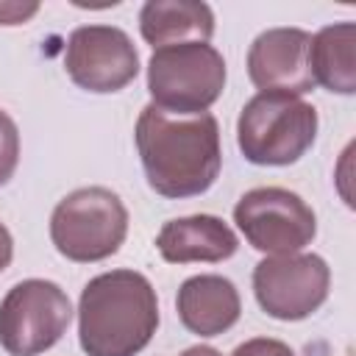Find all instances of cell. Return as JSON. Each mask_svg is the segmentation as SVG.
I'll list each match as a JSON object with an SVG mask.
<instances>
[{
    "mask_svg": "<svg viewBox=\"0 0 356 356\" xmlns=\"http://www.w3.org/2000/svg\"><path fill=\"white\" fill-rule=\"evenodd\" d=\"M231 356H295V350L281 339L256 337V339H248L239 348H234Z\"/></svg>",
    "mask_w": 356,
    "mask_h": 356,
    "instance_id": "cell-16",
    "label": "cell"
},
{
    "mask_svg": "<svg viewBox=\"0 0 356 356\" xmlns=\"http://www.w3.org/2000/svg\"><path fill=\"white\" fill-rule=\"evenodd\" d=\"M317 136V111L312 103L281 95L259 92L245 103L236 122V142L250 164L286 167L295 164Z\"/></svg>",
    "mask_w": 356,
    "mask_h": 356,
    "instance_id": "cell-3",
    "label": "cell"
},
{
    "mask_svg": "<svg viewBox=\"0 0 356 356\" xmlns=\"http://www.w3.org/2000/svg\"><path fill=\"white\" fill-rule=\"evenodd\" d=\"M67 75L86 92H120L139 72V56L131 36L114 25H83L70 33Z\"/></svg>",
    "mask_w": 356,
    "mask_h": 356,
    "instance_id": "cell-9",
    "label": "cell"
},
{
    "mask_svg": "<svg viewBox=\"0 0 356 356\" xmlns=\"http://www.w3.org/2000/svg\"><path fill=\"white\" fill-rule=\"evenodd\" d=\"M11 256H14V242H11V234H8V228L0 222V273L8 267Z\"/></svg>",
    "mask_w": 356,
    "mask_h": 356,
    "instance_id": "cell-18",
    "label": "cell"
},
{
    "mask_svg": "<svg viewBox=\"0 0 356 356\" xmlns=\"http://www.w3.org/2000/svg\"><path fill=\"white\" fill-rule=\"evenodd\" d=\"M331 286L328 264L314 253L273 256L256 264L253 292L259 306L275 320H303L317 312Z\"/></svg>",
    "mask_w": 356,
    "mask_h": 356,
    "instance_id": "cell-8",
    "label": "cell"
},
{
    "mask_svg": "<svg viewBox=\"0 0 356 356\" xmlns=\"http://www.w3.org/2000/svg\"><path fill=\"white\" fill-rule=\"evenodd\" d=\"M234 222L256 250L273 256L298 253L317 234L312 206L300 195L281 186H259L245 192L234 206Z\"/></svg>",
    "mask_w": 356,
    "mask_h": 356,
    "instance_id": "cell-7",
    "label": "cell"
},
{
    "mask_svg": "<svg viewBox=\"0 0 356 356\" xmlns=\"http://www.w3.org/2000/svg\"><path fill=\"white\" fill-rule=\"evenodd\" d=\"M128 234V209L106 186L70 192L50 217V239L70 261H100L120 250Z\"/></svg>",
    "mask_w": 356,
    "mask_h": 356,
    "instance_id": "cell-4",
    "label": "cell"
},
{
    "mask_svg": "<svg viewBox=\"0 0 356 356\" xmlns=\"http://www.w3.org/2000/svg\"><path fill=\"white\" fill-rule=\"evenodd\" d=\"M181 356H220L214 348H209V345H195V348H186Z\"/></svg>",
    "mask_w": 356,
    "mask_h": 356,
    "instance_id": "cell-19",
    "label": "cell"
},
{
    "mask_svg": "<svg viewBox=\"0 0 356 356\" xmlns=\"http://www.w3.org/2000/svg\"><path fill=\"white\" fill-rule=\"evenodd\" d=\"M353 44H356V28H353V22L328 25L317 36H312L309 64H312L314 83H323L328 92L353 95L356 92Z\"/></svg>",
    "mask_w": 356,
    "mask_h": 356,
    "instance_id": "cell-14",
    "label": "cell"
},
{
    "mask_svg": "<svg viewBox=\"0 0 356 356\" xmlns=\"http://www.w3.org/2000/svg\"><path fill=\"white\" fill-rule=\"evenodd\" d=\"M156 325V289L142 273L111 270L81 292L78 337L86 356H136L153 339Z\"/></svg>",
    "mask_w": 356,
    "mask_h": 356,
    "instance_id": "cell-2",
    "label": "cell"
},
{
    "mask_svg": "<svg viewBox=\"0 0 356 356\" xmlns=\"http://www.w3.org/2000/svg\"><path fill=\"white\" fill-rule=\"evenodd\" d=\"M72 320L67 292L44 278H28L0 303V345L11 356H36L53 348Z\"/></svg>",
    "mask_w": 356,
    "mask_h": 356,
    "instance_id": "cell-6",
    "label": "cell"
},
{
    "mask_svg": "<svg viewBox=\"0 0 356 356\" xmlns=\"http://www.w3.org/2000/svg\"><path fill=\"white\" fill-rule=\"evenodd\" d=\"M142 39L153 47L209 42L214 33V14L195 0H153L139 11Z\"/></svg>",
    "mask_w": 356,
    "mask_h": 356,
    "instance_id": "cell-13",
    "label": "cell"
},
{
    "mask_svg": "<svg viewBox=\"0 0 356 356\" xmlns=\"http://www.w3.org/2000/svg\"><path fill=\"white\" fill-rule=\"evenodd\" d=\"M136 150L147 184L164 197H192L206 192L222 164L220 125L209 111L170 114L145 106L136 120Z\"/></svg>",
    "mask_w": 356,
    "mask_h": 356,
    "instance_id": "cell-1",
    "label": "cell"
},
{
    "mask_svg": "<svg viewBox=\"0 0 356 356\" xmlns=\"http://www.w3.org/2000/svg\"><path fill=\"white\" fill-rule=\"evenodd\" d=\"M225 89V61L209 42L156 47L147 64L153 106L170 114H200Z\"/></svg>",
    "mask_w": 356,
    "mask_h": 356,
    "instance_id": "cell-5",
    "label": "cell"
},
{
    "mask_svg": "<svg viewBox=\"0 0 356 356\" xmlns=\"http://www.w3.org/2000/svg\"><path fill=\"white\" fill-rule=\"evenodd\" d=\"M236 234L228 222L214 214H192L178 217L161 225L156 236V248L170 264L189 261H222L236 253Z\"/></svg>",
    "mask_w": 356,
    "mask_h": 356,
    "instance_id": "cell-11",
    "label": "cell"
},
{
    "mask_svg": "<svg viewBox=\"0 0 356 356\" xmlns=\"http://www.w3.org/2000/svg\"><path fill=\"white\" fill-rule=\"evenodd\" d=\"M178 317L200 337H217L228 331L242 312L236 286L222 275H192L178 289Z\"/></svg>",
    "mask_w": 356,
    "mask_h": 356,
    "instance_id": "cell-12",
    "label": "cell"
},
{
    "mask_svg": "<svg viewBox=\"0 0 356 356\" xmlns=\"http://www.w3.org/2000/svg\"><path fill=\"white\" fill-rule=\"evenodd\" d=\"M19 161V131L17 122L0 108V186L8 184Z\"/></svg>",
    "mask_w": 356,
    "mask_h": 356,
    "instance_id": "cell-15",
    "label": "cell"
},
{
    "mask_svg": "<svg viewBox=\"0 0 356 356\" xmlns=\"http://www.w3.org/2000/svg\"><path fill=\"white\" fill-rule=\"evenodd\" d=\"M312 36L300 28H270L248 50V75L261 92L306 95L314 86L309 64Z\"/></svg>",
    "mask_w": 356,
    "mask_h": 356,
    "instance_id": "cell-10",
    "label": "cell"
},
{
    "mask_svg": "<svg viewBox=\"0 0 356 356\" xmlns=\"http://www.w3.org/2000/svg\"><path fill=\"white\" fill-rule=\"evenodd\" d=\"M39 11L36 3H0V25H19Z\"/></svg>",
    "mask_w": 356,
    "mask_h": 356,
    "instance_id": "cell-17",
    "label": "cell"
}]
</instances>
